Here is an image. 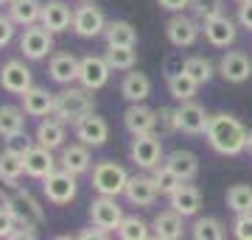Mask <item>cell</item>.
Masks as SVG:
<instances>
[{"instance_id": "36", "label": "cell", "mask_w": 252, "mask_h": 240, "mask_svg": "<svg viewBox=\"0 0 252 240\" xmlns=\"http://www.w3.org/2000/svg\"><path fill=\"white\" fill-rule=\"evenodd\" d=\"M224 201H227V207H230L235 215H238V213H252V187L250 185L227 187Z\"/></svg>"}, {"instance_id": "35", "label": "cell", "mask_w": 252, "mask_h": 240, "mask_svg": "<svg viewBox=\"0 0 252 240\" xmlns=\"http://www.w3.org/2000/svg\"><path fill=\"white\" fill-rule=\"evenodd\" d=\"M190 238L193 240H221L224 238V223L219 221V218H196L193 226H190Z\"/></svg>"}, {"instance_id": "4", "label": "cell", "mask_w": 252, "mask_h": 240, "mask_svg": "<svg viewBox=\"0 0 252 240\" xmlns=\"http://www.w3.org/2000/svg\"><path fill=\"white\" fill-rule=\"evenodd\" d=\"M54 51V31H48L42 23L26 26L20 34V53L28 62H42Z\"/></svg>"}, {"instance_id": "47", "label": "cell", "mask_w": 252, "mask_h": 240, "mask_svg": "<svg viewBox=\"0 0 252 240\" xmlns=\"http://www.w3.org/2000/svg\"><path fill=\"white\" fill-rule=\"evenodd\" d=\"M109 232L107 229H101V226H95V223H93L90 229H84V232H79V238L81 240H101V238H107Z\"/></svg>"}, {"instance_id": "37", "label": "cell", "mask_w": 252, "mask_h": 240, "mask_svg": "<svg viewBox=\"0 0 252 240\" xmlns=\"http://www.w3.org/2000/svg\"><path fill=\"white\" fill-rule=\"evenodd\" d=\"M152 176H154V185H157V190H160V196H171L174 190L182 185V179L174 173L168 165H157V168L152 170Z\"/></svg>"}, {"instance_id": "27", "label": "cell", "mask_w": 252, "mask_h": 240, "mask_svg": "<svg viewBox=\"0 0 252 240\" xmlns=\"http://www.w3.org/2000/svg\"><path fill=\"white\" fill-rule=\"evenodd\" d=\"M23 173H26V168H23V151H17L14 145H6L0 151V182L9 187H17Z\"/></svg>"}, {"instance_id": "28", "label": "cell", "mask_w": 252, "mask_h": 240, "mask_svg": "<svg viewBox=\"0 0 252 240\" xmlns=\"http://www.w3.org/2000/svg\"><path fill=\"white\" fill-rule=\"evenodd\" d=\"M121 95H124L129 104H143L149 95H152V81L146 73H135L129 70L121 81Z\"/></svg>"}, {"instance_id": "44", "label": "cell", "mask_w": 252, "mask_h": 240, "mask_svg": "<svg viewBox=\"0 0 252 240\" xmlns=\"http://www.w3.org/2000/svg\"><path fill=\"white\" fill-rule=\"evenodd\" d=\"M157 115H160V126L165 132H180V129H177V109L162 107V109H157Z\"/></svg>"}, {"instance_id": "23", "label": "cell", "mask_w": 252, "mask_h": 240, "mask_svg": "<svg viewBox=\"0 0 252 240\" xmlns=\"http://www.w3.org/2000/svg\"><path fill=\"white\" fill-rule=\"evenodd\" d=\"M48 31L54 34H62V31H70L73 28V9L64 3V0H48L42 6V20H39Z\"/></svg>"}, {"instance_id": "49", "label": "cell", "mask_w": 252, "mask_h": 240, "mask_svg": "<svg viewBox=\"0 0 252 240\" xmlns=\"http://www.w3.org/2000/svg\"><path fill=\"white\" fill-rule=\"evenodd\" d=\"M0 6H9V0H0Z\"/></svg>"}, {"instance_id": "7", "label": "cell", "mask_w": 252, "mask_h": 240, "mask_svg": "<svg viewBox=\"0 0 252 240\" xmlns=\"http://www.w3.org/2000/svg\"><path fill=\"white\" fill-rule=\"evenodd\" d=\"M107 28V17L98 6H93L87 0H81V6L73 9V31L81 39H93V36H104Z\"/></svg>"}, {"instance_id": "42", "label": "cell", "mask_w": 252, "mask_h": 240, "mask_svg": "<svg viewBox=\"0 0 252 240\" xmlns=\"http://www.w3.org/2000/svg\"><path fill=\"white\" fill-rule=\"evenodd\" d=\"M17 229V218L11 215V210H6V207L0 204V240L11 238V232Z\"/></svg>"}, {"instance_id": "6", "label": "cell", "mask_w": 252, "mask_h": 240, "mask_svg": "<svg viewBox=\"0 0 252 240\" xmlns=\"http://www.w3.org/2000/svg\"><path fill=\"white\" fill-rule=\"evenodd\" d=\"M129 160L140 170H154L157 165H162V140L154 132L135 134L129 145Z\"/></svg>"}, {"instance_id": "48", "label": "cell", "mask_w": 252, "mask_h": 240, "mask_svg": "<svg viewBox=\"0 0 252 240\" xmlns=\"http://www.w3.org/2000/svg\"><path fill=\"white\" fill-rule=\"evenodd\" d=\"M247 151H250V154H252V132H250V134H247Z\"/></svg>"}, {"instance_id": "50", "label": "cell", "mask_w": 252, "mask_h": 240, "mask_svg": "<svg viewBox=\"0 0 252 240\" xmlns=\"http://www.w3.org/2000/svg\"><path fill=\"white\" fill-rule=\"evenodd\" d=\"M235 3H244V0H235Z\"/></svg>"}, {"instance_id": "45", "label": "cell", "mask_w": 252, "mask_h": 240, "mask_svg": "<svg viewBox=\"0 0 252 240\" xmlns=\"http://www.w3.org/2000/svg\"><path fill=\"white\" fill-rule=\"evenodd\" d=\"M17 201H20L23 207H28V213L34 215L36 221H42V207H39V204L34 201V198H31V193H20V196H17Z\"/></svg>"}, {"instance_id": "24", "label": "cell", "mask_w": 252, "mask_h": 240, "mask_svg": "<svg viewBox=\"0 0 252 240\" xmlns=\"http://www.w3.org/2000/svg\"><path fill=\"white\" fill-rule=\"evenodd\" d=\"M79 64H81V59H76L73 53H64V51L54 53L51 62H48V76H51V81L67 87L73 81H79Z\"/></svg>"}, {"instance_id": "10", "label": "cell", "mask_w": 252, "mask_h": 240, "mask_svg": "<svg viewBox=\"0 0 252 240\" xmlns=\"http://www.w3.org/2000/svg\"><path fill=\"white\" fill-rule=\"evenodd\" d=\"M31 84H34V76H31V67L23 59L3 62V67H0V87L9 95H23Z\"/></svg>"}, {"instance_id": "20", "label": "cell", "mask_w": 252, "mask_h": 240, "mask_svg": "<svg viewBox=\"0 0 252 240\" xmlns=\"http://www.w3.org/2000/svg\"><path fill=\"white\" fill-rule=\"evenodd\" d=\"M59 168L70 170L76 176L81 173H87L93 168V154H90V145H84V142H70V145H62L59 148Z\"/></svg>"}, {"instance_id": "22", "label": "cell", "mask_w": 252, "mask_h": 240, "mask_svg": "<svg viewBox=\"0 0 252 240\" xmlns=\"http://www.w3.org/2000/svg\"><path fill=\"white\" fill-rule=\"evenodd\" d=\"M168 207L177 210L182 218H193V215H199V210H202V193H199V187L182 182L171 196H168Z\"/></svg>"}, {"instance_id": "12", "label": "cell", "mask_w": 252, "mask_h": 240, "mask_svg": "<svg viewBox=\"0 0 252 240\" xmlns=\"http://www.w3.org/2000/svg\"><path fill=\"white\" fill-rule=\"evenodd\" d=\"M202 34L213 48H230L238 39V26L227 14H216L210 20H202Z\"/></svg>"}, {"instance_id": "8", "label": "cell", "mask_w": 252, "mask_h": 240, "mask_svg": "<svg viewBox=\"0 0 252 240\" xmlns=\"http://www.w3.org/2000/svg\"><path fill=\"white\" fill-rule=\"evenodd\" d=\"M23 168H26V176L42 182L48 173H54V170L59 168V160L54 157L51 148H45V145H39V142L34 140L26 151H23Z\"/></svg>"}, {"instance_id": "2", "label": "cell", "mask_w": 252, "mask_h": 240, "mask_svg": "<svg viewBox=\"0 0 252 240\" xmlns=\"http://www.w3.org/2000/svg\"><path fill=\"white\" fill-rule=\"evenodd\" d=\"M93 109H95V98H93V89L87 87H73V84H67V87L62 89V92H56V101H54V115L62 120V123H76V120H81L84 115H90Z\"/></svg>"}, {"instance_id": "39", "label": "cell", "mask_w": 252, "mask_h": 240, "mask_svg": "<svg viewBox=\"0 0 252 240\" xmlns=\"http://www.w3.org/2000/svg\"><path fill=\"white\" fill-rule=\"evenodd\" d=\"M188 9L196 20H210L216 14H224V0H190Z\"/></svg>"}, {"instance_id": "18", "label": "cell", "mask_w": 252, "mask_h": 240, "mask_svg": "<svg viewBox=\"0 0 252 240\" xmlns=\"http://www.w3.org/2000/svg\"><path fill=\"white\" fill-rule=\"evenodd\" d=\"M157 123H160V115H157L154 109H149L146 104H129V109L124 112V129L132 134V137H135V134L154 132Z\"/></svg>"}, {"instance_id": "33", "label": "cell", "mask_w": 252, "mask_h": 240, "mask_svg": "<svg viewBox=\"0 0 252 240\" xmlns=\"http://www.w3.org/2000/svg\"><path fill=\"white\" fill-rule=\"evenodd\" d=\"M104 39L107 45H137V31L126 20H109L104 28Z\"/></svg>"}, {"instance_id": "3", "label": "cell", "mask_w": 252, "mask_h": 240, "mask_svg": "<svg viewBox=\"0 0 252 240\" xmlns=\"http://www.w3.org/2000/svg\"><path fill=\"white\" fill-rule=\"evenodd\" d=\"M126 182H129V173H126L124 165H118L112 160L95 162L93 165V190L98 196H124Z\"/></svg>"}, {"instance_id": "9", "label": "cell", "mask_w": 252, "mask_h": 240, "mask_svg": "<svg viewBox=\"0 0 252 240\" xmlns=\"http://www.w3.org/2000/svg\"><path fill=\"white\" fill-rule=\"evenodd\" d=\"M90 221L95 223V226H101V229L107 232H115L118 226H121V221H124V207L118 204L115 196H98L90 201Z\"/></svg>"}, {"instance_id": "31", "label": "cell", "mask_w": 252, "mask_h": 240, "mask_svg": "<svg viewBox=\"0 0 252 240\" xmlns=\"http://www.w3.org/2000/svg\"><path fill=\"white\" fill-rule=\"evenodd\" d=\"M104 59L109 62L112 70L129 73V70H135V64H137V51H135V45H107Z\"/></svg>"}, {"instance_id": "14", "label": "cell", "mask_w": 252, "mask_h": 240, "mask_svg": "<svg viewBox=\"0 0 252 240\" xmlns=\"http://www.w3.org/2000/svg\"><path fill=\"white\" fill-rule=\"evenodd\" d=\"M207 120H210V115H207L205 107L196 104V101H182L180 107H177V129L182 134H190V137L205 134Z\"/></svg>"}, {"instance_id": "40", "label": "cell", "mask_w": 252, "mask_h": 240, "mask_svg": "<svg viewBox=\"0 0 252 240\" xmlns=\"http://www.w3.org/2000/svg\"><path fill=\"white\" fill-rule=\"evenodd\" d=\"M233 235L238 240H252V213H238L235 215Z\"/></svg>"}, {"instance_id": "26", "label": "cell", "mask_w": 252, "mask_h": 240, "mask_svg": "<svg viewBox=\"0 0 252 240\" xmlns=\"http://www.w3.org/2000/svg\"><path fill=\"white\" fill-rule=\"evenodd\" d=\"M182 218L177 210H162V213H157L154 215V221H152V235L157 240H177V238H182V232H185V226H182Z\"/></svg>"}, {"instance_id": "1", "label": "cell", "mask_w": 252, "mask_h": 240, "mask_svg": "<svg viewBox=\"0 0 252 240\" xmlns=\"http://www.w3.org/2000/svg\"><path fill=\"white\" fill-rule=\"evenodd\" d=\"M247 134L250 132L244 129V123L235 115H230V112H216V115H210V120H207L205 140L221 157H241L247 151Z\"/></svg>"}, {"instance_id": "5", "label": "cell", "mask_w": 252, "mask_h": 240, "mask_svg": "<svg viewBox=\"0 0 252 240\" xmlns=\"http://www.w3.org/2000/svg\"><path fill=\"white\" fill-rule=\"evenodd\" d=\"M42 196L56 207H64V204H70V201H76V196H79L76 173H70V170H64V168H56L54 173H48L42 179Z\"/></svg>"}, {"instance_id": "32", "label": "cell", "mask_w": 252, "mask_h": 240, "mask_svg": "<svg viewBox=\"0 0 252 240\" xmlns=\"http://www.w3.org/2000/svg\"><path fill=\"white\" fill-rule=\"evenodd\" d=\"M199 84L193 76H188L185 70H180V73H174V76H168V95H171L174 101H193L196 98V92H199Z\"/></svg>"}, {"instance_id": "46", "label": "cell", "mask_w": 252, "mask_h": 240, "mask_svg": "<svg viewBox=\"0 0 252 240\" xmlns=\"http://www.w3.org/2000/svg\"><path fill=\"white\" fill-rule=\"evenodd\" d=\"M157 6L171 11V14H180V11H185L190 6V0H157Z\"/></svg>"}, {"instance_id": "19", "label": "cell", "mask_w": 252, "mask_h": 240, "mask_svg": "<svg viewBox=\"0 0 252 240\" xmlns=\"http://www.w3.org/2000/svg\"><path fill=\"white\" fill-rule=\"evenodd\" d=\"M54 101H56L54 92H48L45 87L31 84V87L20 95V107L26 109L28 117H48V115H54Z\"/></svg>"}, {"instance_id": "41", "label": "cell", "mask_w": 252, "mask_h": 240, "mask_svg": "<svg viewBox=\"0 0 252 240\" xmlns=\"http://www.w3.org/2000/svg\"><path fill=\"white\" fill-rule=\"evenodd\" d=\"M14 34H17V23L9 17V11L0 14V48H6V45L14 39Z\"/></svg>"}, {"instance_id": "38", "label": "cell", "mask_w": 252, "mask_h": 240, "mask_svg": "<svg viewBox=\"0 0 252 240\" xmlns=\"http://www.w3.org/2000/svg\"><path fill=\"white\" fill-rule=\"evenodd\" d=\"M182 70L188 73V76H193L199 84H207V81L213 79V64L207 62L205 56H188L185 64H182Z\"/></svg>"}, {"instance_id": "17", "label": "cell", "mask_w": 252, "mask_h": 240, "mask_svg": "<svg viewBox=\"0 0 252 240\" xmlns=\"http://www.w3.org/2000/svg\"><path fill=\"white\" fill-rule=\"evenodd\" d=\"M160 196V190L154 185V176H146V173H137V176H129L124 190V198L132 207H152Z\"/></svg>"}, {"instance_id": "25", "label": "cell", "mask_w": 252, "mask_h": 240, "mask_svg": "<svg viewBox=\"0 0 252 240\" xmlns=\"http://www.w3.org/2000/svg\"><path fill=\"white\" fill-rule=\"evenodd\" d=\"M26 134V109L3 104L0 107V140H20Z\"/></svg>"}, {"instance_id": "34", "label": "cell", "mask_w": 252, "mask_h": 240, "mask_svg": "<svg viewBox=\"0 0 252 240\" xmlns=\"http://www.w3.org/2000/svg\"><path fill=\"white\" fill-rule=\"evenodd\" d=\"M115 235L121 240H146L152 238V226L143 218H137V215H124V221L115 229Z\"/></svg>"}, {"instance_id": "16", "label": "cell", "mask_w": 252, "mask_h": 240, "mask_svg": "<svg viewBox=\"0 0 252 240\" xmlns=\"http://www.w3.org/2000/svg\"><path fill=\"white\" fill-rule=\"evenodd\" d=\"M109 73H112V67H109V62L104 56H84L79 64V84L93 89V92H98L101 87H107Z\"/></svg>"}, {"instance_id": "21", "label": "cell", "mask_w": 252, "mask_h": 240, "mask_svg": "<svg viewBox=\"0 0 252 240\" xmlns=\"http://www.w3.org/2000/svg\"><path fill=\"white\" fill-rule=\"evenodd\" d=\"M67 123H62L56 115H48V117H39V123H36V132H34V140L39 145H45L51 151H59L67 140Z\"/></svg>"}, {"instance_id": "15", "label": "cell", "mask_w": 252, "mask_h": 240, "mask_svg": "<svg viewBox=\"0 0 252 240\" xmlns=\"http://www.w3.org/2000/svg\"><path fill=\"white\" fill-rule=\"evenodd\" d=\"M219 76L227 84H244L252 79V59L244 51H227L219 62Z\"/></svg>"}, {"instance_id": "43", "label": "cell", "mask_w": 252, "mask_h": 240, "mask_svg": "<svg viewBox=\"0 0 252 240\" xmlns=\"http://www.w3.org/2000/svg\"><path fill=\"white\" fill-rule=\"evenodd\" d=\"M235 23L247 31H252V0H244L238 3V14H235Z\"/></svg>"}, {"instance_id": "29", "label": "cell", "mask_w": 252, "mask_h": 240, "mask_svg": "<svg viewBox=\"0 0 252 240\" xmlns=\"http://www.w3.org/2000/svg\"><path fill=\"white\" fill-rule=\"evenodd\" d=\"M42 6H45L42 0H9L6 11H9V17L20 28H26V26H34V23L42 20Z\"/></svg>"}, {"instance_id": "11", "label": "cell", "mask_w": 252, "mask_h": 240, "mask_svg": "<svg viewBox=\"0 0 252 240\" xmlns=\"http://www.w3.org/2000/svg\"><path fill=\"white\" fill-rule=\"evenodd\" d=\"M73 134H76V140H81L84 145L101 148V145H107V140H109V123L104 117H98L95 112H90V115H84L81 120L73 123Z\"/></svg>"}, {"instance_id": "13", "label": "cell", "mask_w": 252, "mask_h": 240, "mask_svg": "<svg viewBox=\"0 0 252 240\" xmlns=\"http://www.w3.org/2000/svg\"><path fill=\"white\" fill-rule=\"evenodd\" d=\"M199 34H202V26H199L193 17H185V14H174L168 23H165V36L174 48H190L196 45Z\"/></svg>"}, {"instance_id": "30", "label": "cell", "mask_w": 252, "mask_h": 240, "mask_svg": "<svg viewBox=\"0 0 252 240\" xmlns=\"http://www.w3.org/2000/svg\"><path fill=\"white\" fill-rule=\"evenodd\" d=\"M162 165H168L182 182H190V179H196V173H199V157L193 151H185V148L171 151L165 160H162Z\"/></svg>"}]
</instances>
